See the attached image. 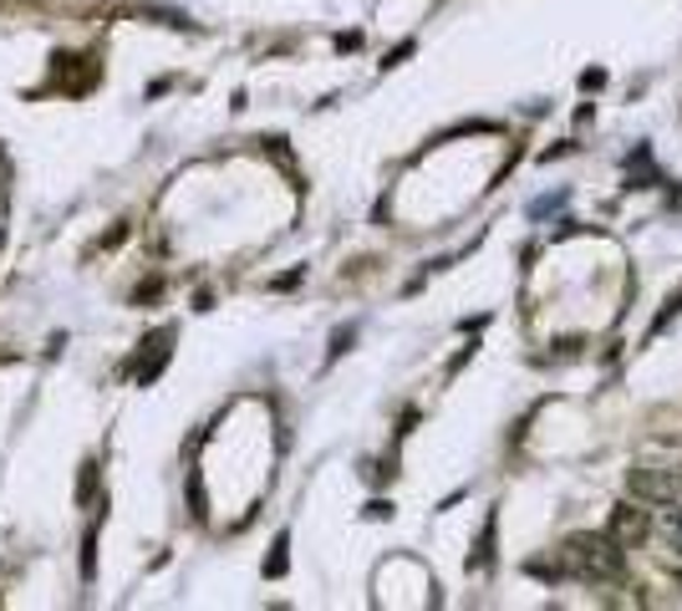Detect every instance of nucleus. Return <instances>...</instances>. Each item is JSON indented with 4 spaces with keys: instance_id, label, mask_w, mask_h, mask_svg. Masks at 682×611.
<instances>
[{
    "instance_id": "nucleus-1",
    "label": "nucleus",
    "mask_w": 682,
    "mask_h": 611,
    "mask_svg": "<svg viewBox=\"0 0 682 611\" xmlns=\"http://www.w3.org/2000/svg\"><path fill=\"white\" fill-rule=\"evenodd\" d=\"M627 556H621V545L611 535H571L561 545V571L576 576V581H617Z\"/></svg>"
},
{
    "instance_id": "nucleus-2",
    "label": "nucleus",
    "mask_w": 682,
    "mask_h": 611,
    "mask_svg": "<svg viewBox=\"0 0 682 611\" xmlns=\"http://www.w3.org/2000/svg\"><path fill=\"white\" fill-rule=\"evenodd\" d=\"M627 494L642 505H678L682 500V469L672 464H637L627 474Z\"/></svg>"
},
{
    "instance_id": "nucleus-3",
    "label": "nucleus",
    "mask_w": 682,
    "mask_h": 611,
    "mask_svg": "<svg viewBox=\"0 0 682 611\" xmlns=\"http://www.w3.org/2000/svg\"><path fill=\"white\" fill-rule=\"evenodd\" d=\"M647 535H652V519H647V510H637V505H617V510H611V540H617L621 550L642 545Z\"/></svg>"
},
{
    "instance_id": "nucleus-4",
    "label": "nucleus",
    "mask_w": 682,
    "mask_h": 611,
    "mask_svg": "<svg viewBox=\"0 0 682 611\" xmlns=\"http://www.w3.org/2000/svg\"><path fill=\"white\" fill-rule=\"evenodd\" d=\"M169 342H173V332H153L143 342V367H132V377H138V383H153L158 373H163V362H169Z\"/></svg>"
},
{
    "instance_id": "nucleus-5",
    "label": "nucleus",
    "mask_w": 682,
    "mask_h": 611,
    "mask_svg": "<svg viewBox=\"0 0 682 611\" xmlns=\"http://www.w3.org/2000/svg\"><path fill=\"white\" fill-rule=\"evenodd\" d=\"M97 530H103V510H97V519L87 525V540H82V576L93 581V571H97Z\"/></svg>"
},
{
    "instance_id": "nucleus-6",
    "label": "nucleus",
    "mask_w": 682,
    "mask_h": 611,
    "mask_svg": "<svg viewBox=\"0 0 682 611\" xmlns=\"http://www.w3.org/2000/svg\"><path fill=\"white\" fill-rule=\"evenodd\" d=\"M93 494H97V464H82V479H77V500H82V505H87Z\"/></svg>"
},
{
    "instance_id": "nucleus-7",
    "label": "nucleus",
    "mask_w": 682,
    "mask_h": 611,
    "mask_svg": "<svg viewBox=\"0 0 682 611\" xmlns=\"http://www.w3.org/2000/svg\"><path fill=\"white\" fill-rule=\"evenodd\" d=\"M280 571H286V535L270 545V560H265V576H280Z\"/></svg>"
},
{
    "instance_id": "nucleus-8",
    "label": "nucleus",
    "mask_w": 682,
    "mask_h": 611,
    "mask_svg": "<svg viewBox=\"0 0 682 611\" xmlns=\"http://www.w3.org/2000/svg\"><path fill=\"white\" fill-rule=\"evenodd\" d=\"M662 535H668V545H672V550H678V556H682V510H678V515H668Z\"/></svg>"
},
{
    "instance_id": "nucleus-9",
    "label": "nucleus",
    "mask_w": 682,
    "mask_h": 611,
    "mask_svg": "<svg viewBox=\"0 0 682 611\" xmlns=\"http://www.w3.org/2000/svg\"><path fill=\"white\" fill-rule=\"evenodd\" d=\"M158 296V280H148V286H138V291H132V301H153Z\"/></svg>"
}]
</instances>
